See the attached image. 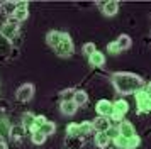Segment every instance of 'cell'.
Returning <instances> with one entry per match:
<instances>
[{"instance_id":"cell-1","label":"cell","mask_w":151,"mask_h":149,"mask_svg":"<svg viewBox=\"0 0 151 149\" xmlns=\"http://www.w3.org/2000/svg\"><path fill=\"white\" fill-rule=\"evenodd\" d=\"M112 83L119 93L127 95V93H136L144 87V81L141 76H137L129 71H117L112 74Z\"/></svg>"},{"instance_id":"cell-2","label":"cell","mask_w":151,"mask_h":149,"mask_svg":"<svg viewBox=\"0 0 151 149\" xmlns=\"http://www.w3.org/2000/svg\"><path fill=\"white\" fill-rule=\"evenodd\" d=\"M75 51V46H73V41L70 37L68 32H61V42L56 47V54L60 58H70Z\"/></svg>"},{"instance_id":"cell-3","label":"cell","mask_w":151,"mask_h":149,"mask_svg":"<svg viewBox=\"0 0 151 149\" xmlns=\"http://www.w3.org/2000/svg\"><path fill=\"white\" fill-rule=\"evenodd\" d=\"M136 103H137V110L143 112V114H148L151 110V100H150V93L148 90H139L136 92Z\"/></svg>"},{"instance_id":"cell-4","label":"cell","mask_w":151,"mask_h":149,"mask_svg":"<svg viewBox=\"0 0 151 149\" xmlns=\"http://www.w3.org/2000/svg\"><path fill=\"white\" fill-rule=\"evenodd\" d=\"M32 95H34V85H32V83H24V85H21V87L17 88V92H15L17 100H21V102H29L32 98Z\"/></svg>"},{"instance_id":"cell-5","label":"cell","mask_w":151,"mask_h":149,"mask_svg":"<svg viewBox=\"0 0 151 149\" xmlns=\"http://www.w3.org/2000/svg\"><path fill=\"white\" fill-rule=\"evenodd\" d=\"M97 114L102 115V117H107V119H110L112 117V114H114V107H112V103H110L109 100H99L97 102Z\"/></svg>"},{"instance_id":"cell-6","label":"cell","mask_w":151,"mask_h":149,"mask_svg":"<svg viewBox=\"0 0 151 149\" xmlns=\"http://www.w3.org/2000/svg\"><path fill=\"white\" fill-rule=\"evenodd\" d=\"M90 125H92V129H93L95 132H105V130L110 127V119H107V117H102V115H99L95 120L90 122Z\"/></svg>"},{"instance_id":"cell-7","label":"cell","mask_w":151,"mask_h":149,"mask_svg":"<svg viewBox=\"0 0 151 149\" xmlns=\"http://www.w3.org/2000/svg\"><path fill=\"white\" fill-rule=\"evenodd\" d=\"M119 134L122 135V137H126V139H129V137H132V135H136V129L132 127V124L127 120H122L119 122Z\"/></svg>"},{"instance_id":"cell-8","label":"cell","mask_w":151,"mask_h":149,"mask_svg":"<svg viewBox=\"0 0 151 149\" xmlns=\"http://www.w3.org/2000/svg\"><path fill=\"white\" fill-rule=\"evenodd\" d=\"M17 31H19V27L10 26V24H2V27H0V34L9 41L14 39L15 36H17Z\"/></svg>"},{"instance_id":"cell-9","label":"cell","mask_w":151,"mask_h":149,"mask_svg":"<svg viewBox=\"0 0 151 149\" xmlns=\"http://www.w3.org/2000/svg\"><path fill=\"white\" fill-rule=\"evenodd\" d=\"M117 10H119V4L114 2V0H110V2H107V4L102 5V14L105 17H114L117 14Z\"/></svg>"},{"instance_id":"cell-10","label":"cell","mask_w":151,"mask_h":149,"mask_svg":"<svg viewBox=\"0 0 151 149\" xmlns=\"http://www.w3.org/2000/svg\"><path fill=\"white\" fill-rule=\"evenodd\" d=\"M46 42H48L51 47H58V44L61 42V32L60 31H49L48 36H46Z\"/></svg>"},{"instance_id":"cell-11","label":"cell","mask_w":151,"mask_h":149,"mask_svg":"<svg viewBox=\"0 0 151 149\" xmlns=\"http://www.w3.org/2000/svg\"><path fill=\"white\" fill-rule=\"evenodd\" d=\"M76 103L73 100H63L61 102V114L63 115H75L76 114Z\"/></svg>"},{"instance_id":"cell-12","label":"cell","mask_w":151,"mask_h":149,"mask_svg":"<svg viewBox=\"0 0 151 149\" xmlns=\"http://www.w3.org/2000/svg\"><path fill=\"white\" fill-rule=\"evenodd\" d=\"M15 10H17V2H2L0 4V12L7 17L14 15Z\"/></svg>"},{"instance_id":"cell-13","label":"cell","mask_w":151,"mask_h":149,"mask_svg":"<svg viewBox=\"0 0 151 149\" xmlns=\"http://www.w3.org/2000/svg\"><path fill=\"white\" fill-rule=\"evenodd\" d=\"M34 120H36V115L31 114V112H26V114L22 115V127L26 129V130H32L34 129Z\"/></svg>"},{"instance_id":"cell-14","label":"cell","mask_w":151,"mask_h":149,"mask_svg":"<svg viewBox=\"0 0 151 149\" xmlns=\"http://www.w3.org/2000/svg\"><path fill=\"white\" fill-rule=\"evenodd\" d=\"M116 44H117V47H119V51H124V49H129L131 47L132 41H131V37L127 36V34H121V36L117 37Z\"/></svg>"},{"instance_id":"cell-15","label":"cell","mask_w":151,"mask_h":149,"mask_svg":"<svg viewBox=\"0 0 151 149\" xmlns=\"http://www.w3.org/2000/svg\"><path fill=\"white\" fill-rule=\"evenodd\" d=\"M112 107H114V112H116V114L124 115L127 110H129V103L124 100V98H119L117 102H114V103H112Z\"/></svg>"},{"instance_id":"cell-16","label":"cell","mask_w":151,"mask_h":149,"mask_svg":"<svg viewBox=\"0 0 151 149\" xmlns=\"http://www.w3.org/2000/svg\"><path fill=\"white\" fill-rule=\"evenodd\" d=\"M88 59H90V64L92 66H104V63H105V56H104L100 51H95V53L92 54V56H88Z\"/></svg>"},{"instance_id":"cell-17","label":"cell","mask_w":151,"mask_h":149,"mask_svg":"<svg viewBox=\"0 0 151 149\" xmlns=\"http://www.w3.org/2000/svg\"><path fill=\"white\" fill-rule=\"evenodd\" d=\"M88 100V95L87 92H83V90H76L75 95H73V102L76 103V107H80V105H85Z\"/></svg>"},{"instance_id":"cell-18","label":"cell","mask_w":151,"mask_h":149,"mask_svg":"<svg viewBox=\"0 0 151 149\" xmlns=\"http://www.w3.org/2000/svg\"><path fill=\"white\" fill-rule=\"evenodd\" d=\"M37 130H39V132H42V134L48 137V135H51V134H55V132H56V125H55V122L46 120V122L41 125V127L37 129Z\"/></svg>"},{"instance_id":"cell-19","label":"cell","mask_w":151,"mask_h":149,"mask_svg":"<svg viewBox=\"0 0 151 149\" xmlns=\"http://www.w3.org/2000/svg\"><path fill=\"white\" fill-rule=\"evenodd\" d=\"M109 142H110V139L107 137V134H105V132H97V135H95V144H97L100 149H105L107 146H109Z\"/></svg>"},{"instance_id":"cell-20","label":"cell","mask_w":151,"mask_h":149,"mask_svg":"<svg viewBox=\"0 0 151 149\" xmlns=\"http://www.w3.org/2000/svg\"><path fill=\"white\" fill-rule=\"evenodd\" d=\"M24 130L26 129L22 127V125H15V127H10V139L12 141H15V142H19L22 139V135H24Z\"/></svg>"},{"instance_id":"cell-21","label":"cell","mask_w":151,"mask_h":149,"mask_svg":"<svg viewBox=\"0 0 151 149\" xmlns=\"http://www.w3.org/2000/svg\"><path fill=\"white\" fill-rule=\"evenodd\" d=\"M9 134H10V125H9L7 119L0 117V139L2 137H7Z\"/></svg>"},{"instance_id":"cell-22","label":"cell","mask_w":151,"mask_h":149,"mask_svg":"<svg viewBox=\"0 0 151 149\" xmlns=\"http://www.w3.org/2000/svg\"><path fill=\"white\" fill-rule=\"evenodd\" d=\"M14 17L17 19V22L21 24V22H24V20L29 19V10H27V9H17L15 14H14Z\"/></svg>"},{"instance_id":"cell-23","label":"cell","mask_w":151,"mask_h":149,"mask_svg":"<svg viewBox=\"0 0 151 149\" xmlns=\"http://www.w3.org/2000/svg\"><path fill=\"white\" fill-rule=\"evenodd\" d=\"M31 139H32V142H34V144L41 146V144H44V142H46V135L42 134V132H39V130H32Z\"/></svg>"},{"instance_id":"cell-24","label":"cell","mask_w":151,"mask_h":149,"mask_svg":"<svg viewBox=\"0 0 151 149\" xmlns=\"http://www.w3.org/2000/svg\"><path fill=\"white\" fill-rule=\"evenodd\" d=\"M95 51H97V47H95L93 42H87V44H83V47H82V53L87 54V56H92Z\"/></svg>"},{"instance_id":"cell-25","label":"cell","mask_w":151,"mask_h":149,"mask_svg":"<svg viewBox=\"0 0 151 149\" xmlns=\"http://www.w3.org/2000/svg\"><path fill=\"white\" fill-rule=\"evenodd\" d=\"M90 130H92L90 122H83V124H80V125H78V132H80V135H87Z\"/></svg>"},{"instance_id":"cell-26","label":"cell","mask_w":151,"mask_h":149,"mask_svg":"<svg viewBox=\"0 0 151 149\" xmlns=\"http://www.w3.org/2000/svg\"><path fill=\"white\" fill-rule=\"evenodd\" d=\"M139 144H141V139H139L137 135H132V137H129V139H127V148H131V149L137 148Z\"/></svg>"},{"instance_id":"cell-27","label":"cell","mask_w":151,"mask_h":149,"mask_svg":"<svg viewBox=\"0 0 151 149\" xmlns=\"http://www.w3.org/2000/svg\"><path fill=\"white\" fill-rule=\"evenodd\" d=\"M105 134H107V137H109V139H112V141L116 139L117 135H121V134H119V129H117V127H112V125H110V127L105 130Z\"/></svg>"},{"instance_id":"cell-28","label":"cell","mask_w":151,"mask_h":149,"mask_svg":"<svg viewBox=\"0 0 151 149\" xmlns=\"http://www.w3.org/2000/svg\"><path fill=\"white\" fill-rule=\"evenodd\" d=\"M66 132H68L70 137H78V135H80V132H78V125H76V124H71V125H68Z\"/></svg>"},{"instance_id":"cell-29","label":"cell","mask_w":151,"mask_h":149,"mask_svg":"<svg viewBox=\"0 0 151 149\" xmlns=\"http://www.w3.org/2000/svg\"><path fill=\"white\" fill-rule=\"evenodd\" d=\"M114 142H116V146L119 149L127 148V139H126V137H122V135H117L116 139H114Z\"/></svg>"},{"instance_id":"cell-30","label":"cell","mask_w":151,"mask_h":149,"mask_svg":"<svg viewBox=\"0 0 151 149\" xmlns=\"http://www.w3.org/2000/svg\"><path fill=\"white\" fill-rule=\"evenodd\" d=\"M76 90H73V88H70V90H63L61 92V97L63 100H73V95H75Z\"/></svg>"},{"instance_id":"cell-31","label":"cell","mask_w":151,"mask_h":149,"mask_svg":"<svg viewBox=\"0 0 151 149\" xmlns=\"http://www.w3.org/2000/svg\"><path fill=\"white\" fill-rule=\"evenodd\" d=\"M107 51H109L110 54H119L121 51H119V47H117V44H116V41L114 42H110L109 46H107Z\"/></svg>"},{"instance_id":"cell-32","label":"cell","mask_w":151,"mask_h":149,"mask_svg":"<svg viewBox=\"0 0 151 149\" xmlns=\"http://www.w3.org/2000/svg\"><path fill=\"white\" fill-rule=\"evenodd\" d=\"M5 24H10V26L19 27V22H17V19H15L14 15H10V17H7V22H5Z\"/></svg>"},{"instance_id":"cell-33","label":"cell","mask_w":151,"mask_h":149,"mask_svg":"<svg viewBox=\"0 0 151 149\" xmlns=\"http://www.w3.org/2000/svg\"><path fill=\"white\" fill-rule=\"evenodd\" d=\"M17 9H27V4L26 2H17Z\"/></svg>"},{"instance_id":"cell-34","label":"cell","mask_w":151,"mask_h":149,"mask_svg":"<svg viewBox=\"0 0 151 149\" xmlns=\"http://www.w3.org/2000/svg\"><path fill=\"white\" fill-rule=\"evenodd\" d=\"M0 149H9V146H7V142L4 141V139H0Z\"/></svg>"},{"instance_id":"cell-35","label":"cell","mask_w":151,"mask_h":149,"mask_svg":"<svg viewBox=\"0 0 151 149\" xmlns=\"http://www.w3.org/2000/svg\"><path fill=\"white\" fill-rule=\"evenodd\" d=\"M122 149H131V148H122Z\"/></svg>"}]
</instances>
